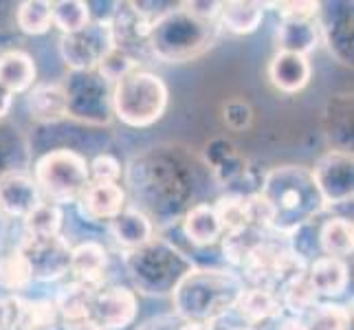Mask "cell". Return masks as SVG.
Here are the masks:
<instances>
[{"mask_svg": "<svg viewBox=\"0 0 354 330\" xmlns=\"http://www.w3.org/2000/svg\"><path fill=\"white\" fill-rule=\"evenodd\" d=\"M264 3H253V0H229L221 3V14L218 24L234 35H249L258 31L264 20Z\"/></svg>", "mask_w": 354, "mask_h": 330, "instance_id": "obj_29", "label": "cell"}, {"mask_svg": "<svg viewBox=\"0 0 354 330\" xmlns=\"http://www.w3.org/2000/svg\"><path fill=\"white\" fill-rule=\"evenodd\" d=\"M221 24L205 20L178 3L169 14L154 22L150 31V53L158 62L185 64L201 57L218 42Z\"/></svg>", "mask_w": 354, "mask_h": 330, "instance_id": "obj_4", "label": "cell"}, {"mask_svg": "<svg viewBox=\"0 0 354 330\" xmlns=\"http://www.w3.org/2000/svg\"><path fill=\"white\" fill-rule=\"evenodd\" d=\"M313 77V64L308 57L297 53L277 51L268 64V80L284 95H297L308 86Z\"/></svg>", "mask_w": 354, "mask_h": 330, "instance_id": "obj_20", "label": "cell"}, {"mask_svg": "<svg viewBox=\"0 0 354 330\" xmlns=\"http://www.w3.org/2000/svg\"><path fill=\"white\" fill-rule=\"evenodd\" d=\"M306 277L317 291L319 297H341L348 288L350 282V273H348V264L346 260L330 258V255H319L315 258L308 268H306Z\"/></svg>", "mask_w": 354, "mask_h": 330, "instance_id": "obj_24", "label": "cell"}, {"mask_svg": "<svg viewBox=\"0 0 354 330\" xmlns=\"http://www.w3.org/2000/svg\"><path fill=\"white\" fill-rule=\"evenodd\" d=\"M205 163L212 169V176L221 185H236L249 176V163L238 154L236 145L227 139H214L205 148Z\"/></svg>", "mask_w": 354, "mask_h": 330, "instance_id": "obj_21", "label": "cell"}, {"mask_svg": "<svg viewBox=\"0 0 354 330\" xmlns=\"http://www.w3.org/2000/svg\"><path fill=\"white\" fill-rule=\"evenodd\" d=\"M59 55L71 73H86L95 71L100 59L113 48L111 38V22L91 20L86 27L77 33L62 35L59 38Z\"/></svg>", "mask_w": 354, "mask_h": 330, "instance_id": "obj_11", "label": "cell"}, {"mask_svg": "<svg viewBox=\"0 0 354 330\" xmlns=\"http://www.w3.org/2000/svg\"><path fill=\"white\" fill-rule=\"evenodd\" d=\"M22 225L27 236H59L64 227V212L59 205L42 199L33 207V212L22 220Z\"/></svg>", "mask_w": 354, "mask_h": 330, "instance_id": "obj_35", "label": "cell"}, {"mask_svg": "<svg viewBox=\"0 0 354 330\" xmlns=\"http://www.w3.org/2000/svg\"><path fill=\"white\" fill-rule=\"evenodd\" d=\"M313 181L319 196L324 201V207L346 205L352 201L354 194V158L352 152L341 150H328L315 161Z\"/></svg>", "mask_w": 354, "mask_h": 330, "instance_id": "obj_12", "label": "cell"}, {"mask_svg": "<svg viewBox=\"0 0 354 330\" xmlns=\"http://www.w3.org/2000/svg\"><path fill=\"white\" fill-rule=\"evenodd\" d=\"M236 311L249 326L258 328L264 322L279 320L284 313V306L279 302L277 293L258 286H247L236 302Z\"/></svg>", "mask_w": 354, "mask_h": 330, "instance_id": "obj_27", "label": "cell"}, {"mask_svg": "<svg viewBox=\"0 0 354 330\" xmlns=\"http://www.w3.org/2000/svg\"><path fill=\"white\" fill-rule=\"evenodd\" d=\"M277 295H279V302H282V306L290 311L292 317H301V320L319 304V295H317V291L308 282L306 271L295 275L290 282H286Z\"/></svg>", "mask_w": 354, "mask_h": 330, "instance_id": "obj_34", "label": "cell"}, {"mask_svg": "<svg viewBox=\"0 0 354 330\" xmlns=\"http://www.w3.org/2000/svg\"><path fill=\"white\" fill-rule=\"evenodd\" d=\"M38 80V66L27 51L7 48L0 53V86L11 95L29 93Z\"/></svg>", "mask_w": 354, "mask_h": 330, "instance_id": "obj_23", "label": "cell"}, {"mask_svg": "<svg viewBox=\"0 0 354 330\" xmlns=\"http://www.w3.org/2000/svg\"><path fill=\"white\" fill-rule=\"evenodd\" d=\"M124 266L134 288L148 297L172 295L194 266V260L183 253L174 242L152 238L143 247L124 253ZM134 291V293H137Z\"/></svg>", "mask_w": 354, "mask_h": 330, "instance_id": "obj_5", "label": "cell"}, {"mask_svg": "<svg viewBox=\"0 0 354 330\" xmlns=\"http://www.w3.org/2000/svg\"><path fill=\"white\" fill-rule=\"evenodd\" d=\"M326 134L333 150L352 152V97L337 95L326 108Z\"/></svg>", "mask_w": 354, "mask_h": 330, "instance_id": "obj_30", "label": "cell"}, {"mask_svg": "<svg viewBox=\"0 0 354 330\" xmlns=\"http://www.w3.org/2000/svg\"><path fill=\"white\" fill-rule=\"evenodd\" d=\"M11 106H14V95L0 86V121H5Z\"/></svg>", "mask_w": 354, "mask_h": 330, "instance_id": "obj_50", "label": "cell"}, {"mask_svg": "<svg viewBox=\"0 0 354 330\" xmlns=\"http://www.w3.org/2000/svg\"><path fill=\"white\" fill-rule=\"evenodd\" d=\"M33 282L29 262L18 251V247L0 253V288L9 293H20Z\"/></svg>", "mask_w": 354, "mask_h": 330, "instance_id": "obj_38", "label": "cell"}, {"mask_svg": "<svg viewBox=\"0 0 354 330\" xmlns=\"http://www.w3.org/2000/svg\"><path fill=\"white\" fill-rule=\"evenodd\" d=\"M308 262L290 247L288 238H262L255 242L240 264L244 284L277 293L292 277L304 273Z\"/></svg>", "mask_w": 354, "mask_h": 330, "instance_id": "obj_8", "label": "cell"}, {"mask_svg": "<svg viewBox=\"0 0 354 330\" xmlns=\"http://www.w3.org/2000/svg\"><path fill=\"white\" fill-rule=\"evenodd\" d=\"M16 27L24 35H44L53 27L51 3L46 0H24L16 9Z\"/></svg>", "mask_w": 354, "mask_h": 330, "instance_id": "obj_37", "label": "cell"}, {"mask_svg": "<svg viewBox=\"0 0 354 330\" xmlns=\"http://www.w3.org/2000/svg\"><path fill=\"white\" fill-rule=\"evenodd\" d=\"M40 201L42 194L29 172H9L0 176V218L3 220H24Z\"/></svg>", "mask_w": 354, "mask_h": 330, "instance_id": "obj_16", "label": "cell"}, {"mask_svg": "<svg viewBox=\"0 0 354 330\" xmlns=\"http://www.w3.org/2000/svg\"><path fill=\"white\" fill-rule=\"evenodd\" d=\"M95 293L97 291L84 286L80 282H73V279L57 291L53 302H55V309L59 313V320H62V324L66 328L80 326L84 322H93Z\"/></svg>", "mask_w": 354, "mask_h": 330, "instance_id": "obj_26", "label": "cell"}, {"mask_svg": "<svg viewBox=\"0 0 354 330\" xmlns=\"http://www.w3.org/2000/svg\"><path fill=\"white\" fill-rule=\"evenodd\" d=\"M31 176L42 199L59 207L75 205L91 185L88 158L73 148H53L40 154Z\"/></svg>", "mask_w": 354, "mask_h": 330, "instance_id": "obj_7", "label": "cell"}, {"mask_svg": "<svg viewBox=\"0 0 354 330\" xmlns=\"http://www.w3.org/2000/svg\"><path fill=\"white\" fill-rule=\"evenodd\" d=\"M66 330H102V328L97 326L95 322H84L80 326H73V328H66Z\"/></svg>", "mask_w": 354, "mask_h": 330, "instance_id": "obj_51", "label": "cell"}, {"mask_svg": "<svg viewBox=\"0 0 354 330\" xmlns=\"http://www.w3.org/2000/svg\"><path fill=\"white\" fill-rule=\"evenodd\" d=\"M180 330H214V328L203 326V324H185V326H180Z\"/></svg>", "mask_w": 354, "mask_h": 330, "instance_id": "obj_52", "label": "cell"}, {"mask_svg": "<svg viewBox=\"0 0 354 330\" xmlns=\"http://www.w3.org/2000/svg\"><path fill=\"white\" fill-rule=\"evenodd\" d=\"M62 326L53 300H22L18 297L14 330H57Z\"/></svg>", "mask_w": 354, "mask_h": 330, "instance_id": "obj_32", "label": "cell"}, {"mask_svg": "<svg viewBox=\"0 0 354 330\" xmlns=\"http://www.w3.org/2000/svg\"><path fill=\"white\" fill-rule=\"evenodd\" d=\"M277 51L308 57L322 42L319 20H282L275 33Z\"/></svg>", "mask_w": 354, "mask_h": 330, "instance_id": "obj_28", "label": "cell"}, {"mask_svg": "<svg viewBox=\"0 0 354 330\" xmlns=\"http://www.w3.org/2000/svg\"><path fill=\"white\" fill-rule=\"evenodd\" d=\"M16 9L18 3H5V0H0V38H11L18 31Z\"/></svg>", "mask_w": 354, "mask_h": 330, "instance_id": "obj_46", "label": "cell"}, {"mask_svg": "<svg viewBox=\"0 0 354 330\" xmlns=\"http://www.w3.org/2000/svg\"><path fill=\"white\" fill-rule=\"evenodd\" d=\"M216 216L221 220L223 236L225 234H240L249 229V216H247V194L229 192L214 203Z\"/></svg>", "mask_w": 354, "mask_h": 330, "instance_id": "obj_36", "label": "cell"}, {"mask_svg": "<svg viewBox=\"0 0 354 330\" xmlns=\"http://www.w3.org/2000/svg\"><path fill=\"white\" fill-rule=\"evenodd\" d=\"M308 330H350L352 311L344 304L319 302L317 306L304 317Z\"/></svg>", "mask_w": 354, "mask_h": 330, "instance_id": "obj_40", "label": "cell"}, {"mask_svg": "<svg viewBox=\"0 0 354 330\" xmlns=\"http://www.w3.org/2000/svg\"><path fill=\"white\" fill-rule=\"evenodd\" d=\"M183 5H185L194 16L205 18V20H218V14H221V3H198V0H194V3H183Z\"/></svg>", "mask_w": 354, "mask_h": 330, "instance_id": "obj_48", "label": "cell"}, {"mask_svg": "<svg viewBox=\"0 0 354 330\" xmlns=\"http://www.w3.org/2000/svg\"><path fill=\"white\" fill-rule=\"evenodd\" d=\"M225 124L231 130H247L253 121V108L249 106V102L244 100H231L225 104Z\"/></svg>", "mask_w": 354, "mask_h": 330, "instance_id": "obj_45", "label": "cell"}, {"mask_svg": "<svg viewBox=\"0 0 354 330\" xmlns=\"http://www.w3.org/2000/svg\"><path fill=\"white\" fill-rule=\"evenodd\" d=\"M264 236L258 234V231H240V234H225L221 238L223 242V255H225V260L231 264V266H238L242 264V260L247 258V253L251 251V247L255 242H260Z\"/></svg>", "mask_w": 354, "mask_h": 330, "instance_id": "obj_42", "label": "cell"}, {"mask_svg": "<svg viewBox=\"0 0 354 330\" xmlns=\"http://www.w3.org/2000/svg\"><path fill=\"white\" fill-rule=\"evenodd\" d=\"M277 330H308L306 322L301 320V317H284L282 322L277 324Z\"/></svg>", "mask_w": 354, "mask_h": 330, "instance_id": "obj_49", "label": "cell"}, {"mask_svg": "<svg viewBox=\"0 0 354 330\" xmlns=\"http://www.w3.org/2000/svg\"><path fill=\"white\" fill-rule=\"evenodd\" d=\"M31 150L11 124L0 121V176L9 172H29Z\"/></svg>", "mask_w": 354, "mask_h": 330, "instance_id": "obj_33", "label": "cell"}, {"mask_svg": "<svg viewBox=\"0 0 354 330\" xmlns=\"http://www.w3.org/2000/svg\"><path fill=\"white\" fill-rule=\"evenodd\" d=\"M108 249L97 240H84L71 247V264L68 273L73 282H80L93 291H102L108 279Z\"/></svg>", "mask_w": 354, "mask_h": 330, "instance_id": "obj_17", "label": "cell"}, {"mask_svg": "<svg viewBox=\"0 0 354 330\" xmlns=\"http://www.w3.org/2000/svg\"><path fill=\"white\" fill-rule=\"evenodd\" d=\"M150 31L152 24L134 9L132 3H117L111 18L113 46L121 48L139 64H148V59H154L150 53Z\"/></svg>", "mask_w": 354, "mask_h": 330, "instance_id": "obj_13", "label": "cell"}, {"mask_svg": "<svg viewBox=\"0 0 354 330\" xmlns=\"http://www.w3.org/2000/svg\"><path fill=\"white\" fill-rule=\"evenodd\" d=\"M121 176H124V167H121L119 158L115 154L102 152V154H97L93 161H88L91 183H119Z\"/></svg>", "mask_w": 354, "mask_h": 330, "instance_id": "obj_43", "label": "cell"}, {"mask_svg": "<svg viewBox=\"0 0 354 330\" xmlns=\"http://www.w3.org/2000/svg\"><path fill=\"white\" fill-rule=\"evenodd\" d=\"M317 244L324 255H330V258L344 260L354 251V227L352 220L348 218H328L326 223L317 231Z\"/></svg>", "mask_w": 354, "mask_h": 330, "instance_id": "obj_31", "label": "cell"}, {"mask_svg": "<svg viewBox=\"0 0 354 330\" xmlns=\"http://www.w3.org/2000/svg\"><path fill=\"white\" fill-rule=\"evenodd\" d=\"M137 68H141V64L137 62V59L130 57L128 53H124L121 48L113 46L111 51L100 59V64H97L95 71L113 86V84H117L121 77H126L128 73L137 71Z\"/></svg>", "mask_w": 354, "mask_h": 330, "instance_id": "obj_41", "label": "cell"}, {"mask_svg": "<svg viewBox=\"0 0 354 330\" xmlns=\"http://www.w3.org/2000/svg\"><path fill=\"white\" fill-rule=\"evenodd\" d=\"M106 229H108V236L113 238L117 247L124 249V253L139 249L145 242H150L154 238L152 220L130 205L115 220H111V223L106 225Z\"/></svg>", "mask_w": 354, "mask_h": 330, "instance_id": "obj_22", "label": "cell"}, {"mask_svg": "<svg viewBox=\"0 0 354 330\" xmlns=\"http://www.w3.org/2000/svg\"><path fill=\"white\" fill-rule=\"evenodd\" d=\"M113 117H117L121 124L143 130L161 121L169 106V91L161 75L137 68L113 84Z\"/></svg>", "mask_w": 354, "mask_h": 330, "instance_id": "obj_6", "label": "cell"}, {"mask_svg": "<svg viewBox=\"0 0 354 330\" xmlns=\"http://www.w3.org/2000/svg\"><path fill=\"white\" fill-rule=\"evenodd\" d=\"M18 251L29 262L33 282H57L68 273L71 264V244L59 236H27L22 234L16 244Z\"/></svg>", "mask_w": 354, "mask_h": 330, "instance_id": "obj_10", "label": "cell"}, {"mask_svg": "<svg viewBox=\"0 0 354 330\" xmlns=\"http://www.w3.org/2000/svg\"><path fill=\"white\" fill-rule=\"evenodd\" d=\"M27 110L42 126H57L68 119L66 91L62 82H40L27 93Z\"/></svg>", "mask_w": 354, "mask_h": 330, "instance_id": "obj_19", "label": "cell"}, {"mask_svg": "<svg viewBox=\"0 0 354 330\" xmlns=\"http://www.w3.org/2000/svg\"><path fill=\"white\" fill-rule=\"evenodd\" d=\"M18 295H0V330H14L16 324Z\"/></svg>", "mask_w": 354, "mask_h": 330, "instance_id": "obj_47", "label": "cell"}, {"mask_svg": "<svg viewBox=\"0 0 354 330\" xmlns=\"http://www.w3.org/2000/svg\"><path fill=\"white\" fill-rule=\"evenodd\" d=\"M244 288L247 284L236 271L194 266L172 293L174 313L185 324L214 326V322L236 309Z\"/></svg>", "mask_w": 354, "mask_h": 330, "instance_id": "obj_3", "label": "cell"}, {"mask_svg": "<svg viewBox=\"0 0 354 330\" xmlns=\"http://www.w3.org/2000/svg\"><path fill=\"white\" fill-rule=\"evenodd\" d=\"M126 185L132 201L137 203L134 210L143 212L156 223H176L183 218L196 194V165L183 154L180 148L161 145L137 154L128 163ZM126 192V194H128Z\"/></svg>", "mask_w": 354, "mask_h": 330, "instance_id": "obj_1", "label": "cell"}, {"mask_svg": "<svg viewBox=\"0 0 354 330\" xmlns=\"http://www.w3.org/2000/svg\"><path fill=\"white\" fill-rule=\"evenodd\" d=\"M275 7L282 20H317L322 14V3H264Z\"/></svg>", "mask_w": 354, "mask_h": 330, "instance_id": "obj_44", "label": "cell"}, {"mask_svg": "<svg viewBox=\"0 0 354 330\" xmlns=\"http://www.w3.org/2000/svg\"><path fill=\"white\" fill-rule=\"evenodd\" d=\"M64 84L68 117L84 126H108L113 119V86L97 71L68 73Z\"/></svg>", "mask_w": 354, "mask_h": 330, "instance_id": "obj_9", "label": "cell"}, {"mask_svg": "<svg viewBox=\"0 0 354 330\" xmlns=\"http://www.w3.org/2000/svg\"><path fill=\"white\" fill-rule=\"evenodd\" d=\"M51 14L53 27L62 31V35H71L91 22V5L84 0H59V3H51Z\"/></svg>", "mask_w": 354, "mask_h": 330, "instance_id": "obj_39", "label": "cell"}, {"mask_svg": "<svg viewBox=\"0 0 354 330\" xmlns=\"http://www.w3.org/2000/svg\"><path fill=\"white\" fill-rule=\"evenodd\" d=\"M180 229L194 247H212L223 238L221 220L216 216L212 203H196L183 214Z\"/></svg>", "mask_w": 354, "mask_h": 330, "instance_id": "obj_25", "label": "cell"}, {"mask_svg": "<svg viewBox=\"0 0 354 330\" xmlns=\"http://www.w3.org/2000/svg\"><path fill=\"white\" fill-rule=\"evenodd\" d=\"M0 240H3V218H0Z\"/></svg>", "mask_w": 354, "mask_h": 330, "instance_id": "obj_54", "label": "cell"}, {"mask_svg": "<svg viewBox=\"0 0 354 330\" xmlns=\"http://www.w3.org/2000/svg\"><path fill=\"white\" fill-rule=\"evenodd\" d=\"M330 5V9H324L319 14V31L322 40L328 44L330 53L339 59L341 64L352 66V7L348 3Z\"/></svg>", "mask_w": 354, "mask_h": 330, "instance_id": "obj_18", "label": "cell"}, {"mask_svg": "<svg viewBox=\"0 0 354 330\" xmlns=\"http://www.w3.org/2000/svg\"><path fill=\"white\" fill-rule=\"evenodd\" d=\"M77 214L88 223H111L128 207V194L119 183H91L75 203Z\"/></svg>", "mask_w": 354, "mask_h": 330, "instance_id": "obj_15", "label": "cell"}, {"mask_svg": "<svg viewBox=\"0 0 354 330\" xmlns=\"http://www.w3.org/2000/svg\"><path fill=\"white\" fill-rule=\"evenodd\" d=\"M229 330H262V328H255V326H234Z\"/></svg>", "mask_w": 354, "mask_h": 330, "instance_id": "obj_53", "label": "cell"}, {"mask_svg": "<svg viewBox=\"0 0 354 330\" xmlns=\"http://www.w3.org/2000/svg\"><path fill=\"white\" fill-rule=\"evenodd\" d=\"M139 315V297L128 286H104L95 293L93 322L102 330H126Z\"/></svg>", "mask_w": 354, "mask_h": 330, "instance_id": "obj_14", "label": "cell"}, {"mask_svg": "<svg viewBox=\"0 0 354 330\" xmlns=\"http://www.w3.org/2000/svg\"><path fill=\"white\" fill-rule=\"evenodd\" d=\"M260 194L271 207V231L277 238H290L301 227L310 225L322 210H326L310 167L304 165H279L268 169L262 176Z\"/></svg>", "mask_w": 354, "mask_h": 330, "instance_id": "obj_2", "label": "cell"}]
</instances>
